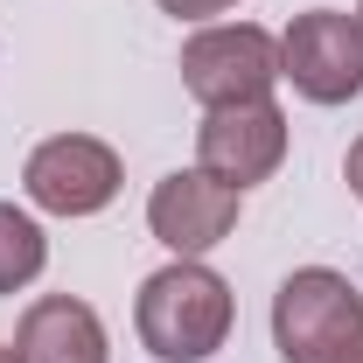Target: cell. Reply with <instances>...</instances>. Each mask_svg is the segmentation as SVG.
Returning <instances> with one entry per match:
<instances>
[{"label": "cell", "mask_w": 363, "mask_h": 363, "mask_svg": "<svg viewBox=\"0 0 363 363\" xmlns=\"http://www.w3.org/2000/svg\"><path fill=\"white\" fill-rule=\"evenodd\" d=\"M342 363H363V342H357V350H350V357H342Z\"/></svg>", "instance_id": "13"}, {"label": "cell", "mask_w": 363, "mask_h": 363, "mask_svg": "<svg viewBox=\"0 0 363 363\" xmlns=\"http://www.w3.org/2000/svg\"><path fill=\"white\" fill-rule=\"evenodd\" d=\"M133 321H140V342L161 363H203L230 335V286L203 259H175L140 286Z\"/></svg>", "instance_id": "1"}, {"label": "cell", "mask_w": 363, "mask_h": 363, "mask_svg": "<svg viewBox=\"0 0 363 363\" xmlns=\"http://www.w3.org/2000/svg\"><path fill=\"white\" fill-rule=\"evenodd\" d=\"M279 77L301 91L308 105H350L363 91V28L357 14L308 7L279 35Z\"/></svg>", "instance_id": "4"}, {"label": "cell", "mask_w": 363, "mask_h": 363, "mask_svg": "<svg viewBox=\"0 0 363 363\" xmlns=\"http://www.w3.org/2000/svg\"><path fill=\"white\" fill-rule=\"evenodd\" d=\"M161 7H168L175 21H210V14H230L238 0H161Z\"/></svg>", "instance_id": "10"}, {"label": "cell", "mask_w": 363, "mask_h": 363, "mask_svg": "<svg viewBox=\"0 0 363 363\" xmlns=\"http://www.w3.org/2000/svg\"><path fill=\"white\" fill-rule=\"evenodd\" d=\"M357 28H363V0H357Z\"/></svg>", "instance_id": "14"}, {"label": "cell", "mask_w": 363, "mask_h": 363, "mask_svg": "<svg viewBox=\"0 0 363 363\" xmlns=\"http://www.w3.org/2000/svg\"><path fill=\"white\" fill-rule=\"evenodd\" d=\"M272 342L286 363H342L363 342V294L328 266H301L272 294Z\"/></svg>", "instance_id": "2"}, {"label": "cell", "mask_w": 363, "mask_h": 363, "mask_svg": "<svg viewBox=\"0 0 363 363\" xmlns=\"http://www.w3.org/2000/svg\"><path fill=\"white\" fill-rule=\"evenodd\" d=\"M14 357L21 363H112V350H105V321L84 301L43 294L14 328Z\"/></svg>", "instance_id": "8"}, {"label": "cell", "mask_w": 363, "mask_h": 363, "mask_svg": "<svg viewBox=\"0 0 363 363\" xmlns=\"http://www.w3.org/2000/svg\"><path fill=\"white\" fill-rule=\"evenodd\" d=\"M0 363H21V357H14V350H7V342H0Z\"/></svg>", "instance_id": "12"}, {"label": "cell", "mask_w": 363, "mask_h": 363, "mask_svg": "<svg viewBox=\"0 0 363 363\" xmlns=\"http://www.w3.org/2000/svg\"><path fill=\"white\" fill-rule=\"evenodd\" d=\"M238 203H245V189L203 175V168H175L168 182H154V196H147V230L175 259H203V252H217L238 230Z\"/></svg>", "instance_id": "6"}, {"label": "cell", "mask_w": 363, "mask_h": 363, "mask_svg": "<svg viewBox=\"0 0 363 363\" xmlns=\"http://www.w3.org/2000/svg\"><path fill=\"white\" fill-rule=\"evenodd\" d=\"M21 189L49 217H98L119 196V154L105 140H91V133H56L28 154Z\"/></svg>", "instance_id": "5"}, {"label": "cell", "mask_w": 363, "mask_h": 363, "mask_svg": "<svg viewBox=\"0 0 363 363\" xmlns=\"http://www.w3.org/2000/svg\"><path fill=\"white\" fill-rule=\"evenodd\" d=\"M286 161V112L272 98L252 105H217L203 126H196V168L203 175L230 182V189H252Z\"/></svg>", "instance_id": "7"}, {"label": "cell", "mask_w": 363, "mask_h": 363, "mask_svg": "<svg viewBox=\"0 0 363 363\" xmlns=\"http://www.w3.org/2000/svg\"><path fill=\"white\" fill-rule=\"evenodd\" d=\"M182 84L203 112L217 105H252V98H272L279 84V43L266 28L238 21V28H203L182 43Z\"/></svg>", "instance_id": "3"}, {"label": "cell", "mask_w": 363, "mask_h": 363, "mask_svg": "<svg viewBox=\"0 0 363 363\" xmlns=\"http://www.w3.org/2000/svg\"><path fill=\"white\" fill-rule=\"evenodd\" d=\"M350 189H357V203H363V140L350 147Z\"/></svg>", "instance_id": "11"}, {"label": "cell", "mask_w": 363, "mask_h": 363, "mask_svg": "<svg viewBox=\"0 0 363 363\" xmlns=\"http://www.w3.org/2000/svg\"><path fill=\"white\" fill-rule=\"evenodd\" d=\"M43 266H49V238H43V224H35L28 210L0 203V294H21V286H28Z\"/></svg>", "instance_id": "9"}]
</instances>
